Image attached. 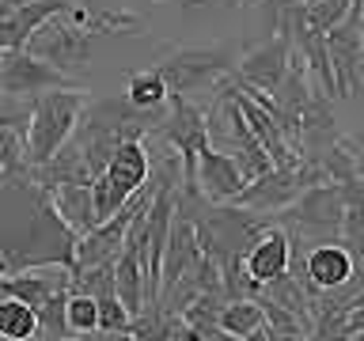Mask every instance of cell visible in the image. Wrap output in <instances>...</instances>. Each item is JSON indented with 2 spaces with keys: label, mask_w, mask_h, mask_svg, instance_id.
Listing matches in <instances>:
<instances>
[{
  "label": "cell",
  "mask_w": 364,
  "mask_h": 341,
  "mask_svg": "<svg viewBox=\"0 0 364 341\" xmlns=\"http://www.w3.org/2000/svg\"><path fill=\"white\" fill-rule=\"evenodd\" d=\"M289 68H292V38H289V31H284V27H277L273 38H266L262 45H255L250 53L239 57L232 80L255 84L262 91H277V84L289 76Z\"/></svg>",
  "instance_id": "cell-8"
},
{
  "label": "cell",
  "mask_w": 364,
  "mask_h": 341,
  "mask_svg": "<svg viewBox=\"0 0 364 341\" xmlns=\"http://www.w3.org/2000/svg\"><path fill=\"white\" fill-rule=\"evenodd\" d=\"M266 307V341H281V337H311V323L300 315H292L289 307L273 303V300H258Z\"/></svg>",
  "instance_id": "cell-19"
},
{
  "label": "cell",
  "mask_w": 364,
  "mask_h": 341,
  "mask_svg": "<svg viewBox=\"0 0 364 341\" xmlns=\"http://www.w3.org/2000/svg\"><path fill=\"white\" fill-rule=\"evenodd\" d=\"M91 102V95L84 87L68 84V87H50L42 95L31 99V118L23 129V156L27 167H42L68 144V136L76 133L84 107Z\"/></svg>",
  "instance_id": "cell-2"
},
{
  "label": "cell",
  "mask_w": 364,
  "mask_h": 341,
  "mask_svg": "<svg viewBox=\"0 0 364 341\" xmlns=\"http://www.w3.org/2000/svg\"><path fill=\"white\" fill-rule=\"evenodd\" d=\"M341 190H346V216H341L338 239L346 243L353 261L360 266V261H364V178L341 182Z\"/></svg>",
  "instance_id": "cell-14"
},
{
  "label": "cell",
  "mask_w": 364,
  "mask_h": 341,
  "mask_svg": "<svg viewBox=\"0 0 364 341\" xmlns=\"http://www.w3.org/2000/svg\"><path fill=\"white\" fill-rule=\"evenodd\" d=\"M76 84L68 72H61L57 65L42 61L38 53L23 50H4L0 53V95H16V99H34L50 87H68Z\"/></svg>",
  "instance_id": "cell-7"
},
{
  "label": "cell",
  "mask_w": 364,
  "mask_h": 341,
  "mask_svg": "<svg viewBox=\"0 0 364 341\" xmlns=\"http://www.w3.org/2000/svg\"><path fill=\"white\" fill-rule=\"evenodd\" d=\"M247 182L250 178L243 175V167H239L235 156H228L224 148L205 144L198 152V186L209 201H232Z\"/></svg>",
  "instance_id": "cell-10"
},
{
  "label": "cell",
  "mask_w": 364,
  "mask_h": 341,
  "mask_svg": "<svg viewBox=\"0 0 364 341\" xmlns=\"http://www.w3.org/2000/svg\"><path fill=\"white\" fill-rule=\"evenodd\" d=\"M289 261H292V235L281 224H269L243 254V266L258 284H269L273 277H281L289 269Z\"/></svg>",
  "instance_id": "cell-11"
},
{
  "label": "cell",
  "mask_w": 364,
  "mask_h": 341,
  "mask_svg": "<svg viewBox=\"0 0 364 341\" xmlns=\"http://www.w3.org/2000/svg\"><path fill=\"white\" fill-rule=\"evenodd\" d=\"M239 65V45L235 42H216V45H178L159 61V76L167 80L171 95L193 99V91L220 87Z\"/></svg>",
  "instance_id": "cell-3"
},
{
  "label": "cell",
  "mask_w": 364,
  "mask_h": 341,
  "mask_svg": "<svg viewBox=\"0 0 364 341\" xmlns=\"http://www.w3.org/2000/svg\"><path fill=\"white\" fill-rule=\"evenodd\" d=\"M27 175V156H23V129L0 125V186L11 178Z\"/></svg>",
  "instance_id": "cell-20"
},
{
  "label": "cell",
  "mask_w": 364,
  "mask_h": 341,
  "mask_svg": "<svg viewBox=\"0 0 364 341\" xmlns=\"http://www.w3.org/2000/svg\"><path fill=\"white\" fill-rule=\"evenodd\" d=\"M258 0H182V8H247Z\"/></svg>",
  "instance_id": "cell-21"
},
{
  "label": "cell",
  "mask_w": 364,
  "mask_h": 341,
  "mask_svg": "<svg viewBox=\"0 0 364 341\" xmlns=\"http://www.w3.org/2000/svg\"><path fill=\"white\" fill-rule=\"evenodd\" d=\"M125 99L141 110H159L171 99L167 80L159 76V68H141V72H129V84H125Z\"/></svg>",
  "instance_id": "cell-17"
},
{
  "label": "cell",
  "mask_w": 364,
  "mask_h": 341,
  "mask_svg": "<svg viewBox=\"0 0 364 341\" xmlns=\"http://www.w3.org/2000/svg\"><path fill=\"white\" fill-rule=\"evenodd\" d=\"M76 254V232L61 220L53 193L19 175L0 186V273L27 266H68Z\"/></svg>",
  "instance_id": "cell-1"
},
{
  "label": "cell",
  "mask_w": 364,
  "mask_h": 341,
  "mask_svg": "<svg viewBox=\"0 0 364 341\" xmlns=\"http://www.w3.org/2000/svg\"><path fill=\"white\" fill-rule=\"evenodd\" d=\"M38 337V311L19 296L0 292V341H31Z\"/></svg>",
  "instance_id": "cell-16"
},
{
  "label": "cell",
  "mask_w": 364,
  "mask_h": 341,
  "mask_svg": "<svg viewBox=\"0 0 364 341\" xmlns=\"http://www.w3.org/2000/svg\"><path fill=\"white\" fill-rule=\"evenodd\" d=\"M220 334L232 341H250L262 337L266 341V307L250 296H235V300H224L220 307Z\"/></svg>",
  "instance_id": "cell-12"
},
{
  "label": "cell",
  "mask_w": 364,
  "mask_h": 341,
  "mask_svg": "<svg viewBox=\"0 0 364 341\" xmlns=\"http://www.w3.org/2000/svg\"><path fill=\"white\" fill-rule=\"evenodd\" d=\"M228 296L224 292H201V296H193V300L182 307V318H186V326L198 334L201 341H220V307H224Z\"/></svg>",
  "instance_id": "cell-15"
},
{
  "label": "cell",
  "mask_w": 364,
  "mask_h": 341,
  "mask_svg": "<svg viewBox=\"0 0 364 341\" xmlns=\"http://www.w3.org/2000/svg\"><path fill=\"white\" fill-rule=\"evenodd\" d=\"M65 323L68 330H73V337H91V334H99V303H95V296H87V292H68V300H65Z\"/></svg>",
  "instance_id": "cell-18"
},
{
  "label": "cell",
  "mask_w": 364,
  "mask_h": 341,
  "mask_svg": "<svg viewBox=\"0 0 364 341\" xmlns=\"http://www.w3.org/2000/svg\"><path fill=\"white\" fill-rule=\"evenodd\" d=\"M346 144L357 152V163H360V175H364V129L360 133H353V136H346Z\"/></svg>",
  "instance_id": "cell-22"
},
{
  "label": "cell",
  "mask_w": 364,
  "mask_h": 341,
  "mask_svg": "<svg viewBox=\"0 0 364 341\" xmlns=\"http://www.w3.org/2000/svg\"><path fill=\"white\" fill-rule=\"evenodd\" d=\"M326 53L334 68L338 99H357L364 80V0H353L346 16L326 31Z\"/></svg>",
  "instance_id": "cell-6"
},
{
  "label": "cell",
  "mask_w": 364,
  "mask_h": 341,
  "mask_svg": "<svg viewBox=\"0 0 364 341\" xmlns=\"http://www.w3.org/2000/svg\"><path fill=\"white\" fill-rule=\"evenodd\" d=\"M152 178V156H148L144 136L122 141L118 152L110 156V163L102 167V175L91 182V197H95V216L107 220L122 209L133 193H141Z\"/></svg>",
  "instance_id": "cell-4"
},
{
  "label": "cell",
  "mask_w": 364,
  "mask_h": 341,
  "mask_svg": "<svg viewBox=\"0 0 364 341\" xmlns=\"http://www.w3.org/2000/svg\"><path fill=\"white\" fill-rule=\"evenodd\" d=\"M91 38H95V34L76 19V4H73L68 11H57V16L46 19L27 38V50L73 76L91 61Z\"/></svg>",
  "instance_id": "cell-5"
},
{
  "label": "cell",
  "mask_w": 364,
  "mask_h": 341,
  "mask_svg": "<svg viewBox=\"0 0 364 341\" xmlns=\"http://www.w3.org/2000/svg\"><path fill=\"white\" fill-rule=\"evenodd\" d=\"M50 193H53V205H57V212H61V220L73 227L76 235L99 224L95 197H91L87 182H61V186H53Z\"/></svg>",
  "instance_id": "cell-13"
},
{
  "label": "cell",
  "mask_w": 364,
  "mask_h": 341,
  "mask_svg": "<svg viewBox=\"0 0 364 341\" xmlns=\"http://www.w3.org/2000/svg\"><path fill=\"white\" fill-rule=\"evenodd\" d=\"M205 261V250L198 243V232H193L190 216H182L175 209L171 216V232H167V250H164V273H159V296L167 288H175L182 277H190Z\"/></svg>",
  "instance_id": "cell-9"
}]
</instances>
